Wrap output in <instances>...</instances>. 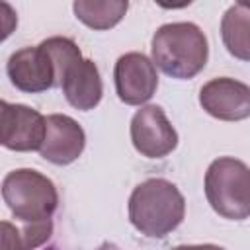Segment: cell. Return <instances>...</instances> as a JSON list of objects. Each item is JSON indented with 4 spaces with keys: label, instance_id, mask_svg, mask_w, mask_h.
<instances>
[{
    "label": "cell",
    "instance_id": "6da1fadb",
    "mask_svg": "<svg viewBox=\"0 0 250 250\" xmlns=\"http://www.w3.org/2000/svg\"><path fill=\"white\" fill-rule=\"evenodd\" d=\"M150 53L154 66L166 76L188 80L205 68L209 43L199 25L191 21H172L154 31Z\"/></svg>",
    "mask_w": 250,
    "mask_h": 250
},
{
    "label": "cell",
    "instance_id": "7a4b0ae2",
    "mask_svg": "<svg viewBox=\"0 0 250 250\" xmlns=\"http://www.w3.org/2000/svg\"><path fill=\"white\" fill-rule=\"evenodd\" d=\"M186 217V199L176 184L164 178L141 182L129 197V221L148 238H164Z\"/></svg>",
    "mask_w": 250,
    "mask_h": 250
},
{
    "label": "cell",
    "instance_id": "3957f363",
    "mask_svg": "<svg viewBox=\"0 0 250 250\" xmlns=\"http://www.w3.org/2000/svg\"><path fill=\"white\" fill-rule=\"evenodd\" d=\"M205 197L229 221L250 217V166L232 156L215 158L205 172Z\"/></svg>",
    "mask_w": 250,
    "mask_h": 250
},
{
    "label": "cell",
    "instance_id": "277c9868",
    "mask_svg": "<svg viewBox=\"0 0 250 250\" xmlns=\"http://www.w3.org/2000/svg\"><path fill=\"white\" fill-rule=\"evenodd\" d=\"M2 199L20 223L49 221L59 207L55 184L33 168H18L2 180Z\"/></svg>",
    "mask_w": 250,
    "mask_h": 250
},
{
    "label": "cell",
    "instance_id": "5b68a950",
    "mask_svg": "<svg viewBox=\"0 0 250 250\" xmlns=\"http://www.w3.org/2000/svg\"><path fill=\"white\" fill-rule=\"evenodd\" d=\"M47 117L23 104L0 102V143L8 150L29 152L43 146Z\"/></svg>",
    "mask_w": 250,
    "mask_h": 250
},
{
    "label": "cell",
    "instance_id": "8992f818",
    "mask_svg": "<svg viewBox=\"0 0 250 250\" xmlns=\"http://www.w3.org/2000/svg\"><path fill=\"white\" fill-rule=\"evenodd\" d=\"M131 143L146 158H164L178 146V133L160 105H141L131 119Z\"/></svg>",
    "mask_w": 250,
    "mask_h": 250
},
{
    "label": "cell",
    "instance_id": "52a82bcc",
    "mask_svg": "<svg viewBox=\"0 0 250 250\" xmlns=\"http://www.w3.org/2000/svg\"><path fill=\"white\" fill-rule=\"evenodd\" d=\"M113 80L117 98L127 105L146 104L158 88V72L154 62L137 51L125 53L117 59Z\"/></svg>",
    "mask_w": 250,
    "mask_h": 250
},
{
    "label": "cell",
    "instance_id": "ba28073f",
    "mask_svg": "<svg viewBox=\"0 0 250 250\" xmlns=\"http://www.w3.org/2000/svg\"><path fill=\"white\" fill-rule=\"evenodd\" d=\"M6 72L10 82L29 94L57 88V70L51 55L39 43L37 47H23L10 55Z\"/></svg>",
    "mask_w": 250,
    "mask_h": 250
},
{
    "label": "cell",
    "instance_id": "9c48e42d",
    "mask_svg": "<svg viewBox=\"0 0 250 250\" xmlns=\"http://www.w3.org/2000/svg\"><path fill=\"white\" fill-rule=\"evenodd\" d=\"M201 107L221 121H242L250 117V86L229 78H213L199 90Z\"/></svg>",
    "mask_w": 250,
    "mask_h": 250
},
{
    "label": "cell",
    "instance_id": "30bf717a",
    "mask_svg": "<svg viewBox=\"0 0 250 250\" xmlns=\"http://www.w3.org/2000/svg\"><path fill=\"white\" fill-rule=\"evenodd\" d=\"M86 146V133L68 115L51 113L47 115V133L39 154L57 166L72 164Z\"/></svg>",
    "mask_w": 250,
    "mask_h": 250
},
{
    "label": "cell",
    "instance_id": "8fae6325",
    "mask_svg": "<svg viewBox=\"0 0 250 250\" xmlns=\"http://www.w3.org/2000/svg\"><path fill=\"white\" fill-rule=\"evenodd\" d=\"M62 94L66 102L80 109V111H90L94 109L104 96V82L98 70V64L92 59H76L62 74L61 80Z\"/></svg>",
    "mask_w": 250,
    "mask_h": 250
},
{
    "label": "cell",
    "instance_id": "7c38bea8",
    "mask_svg": "<svg viewBox=\"0 0 250 250\" xmlns=\"http://www.w3.org/2000/svg\"><path fill=\"white\" fill-rule=\"evenodd\" d=\"M221 37L234 59L250 62V2H236L223 14Z\"/></svg>",
    "mask_w": 250,
    "mask_h": 250
},
{
    "label": "cell",
    "instance_id": "4fadbf2b",
    "mask_svg": "<svg viewBox=\"0 0 250 250\" xmlns=\"http://www.w3.org/2000/svg\"><path fill=\"white\" fill-rule=\"evenodd\" d=\"M74 16L88 27L104 31L117 25L129 10V2L123 0H78L72 4Z\"/></svg>",
    "mask_w": 250,
    "mask_h": 250
},
{
    "label": "cell",
    "instance_id": "5bb4252c",
    "mask_svg": "<svg viewBox=\"0 0 250 250\" xmlns=\"http://www.w3.org/2000/svg\"><path fill=\"white\" fill-rule=\"evenodd\" d=\"M53 221L21 223V227L2 221V250H35L49 240Z\"/></svg>",
    "mask_w": 250,
    "mask_h": 250
},
{
    "label": "cell",
    "instance_id": "9a60e30c",
    "mask_svg": "<svg viewBox=\"0 0 250 250\" xmlns=\"http://www.w3.org/2000/svg\"><path fill=\"white\" fill-rule=\"evenodd\" d=\"M172 250H225V248L217 244H180L174 246Z\"/></svg>",
    "mask_w": 250,
    "mask_h": 250
}]
</instances>
